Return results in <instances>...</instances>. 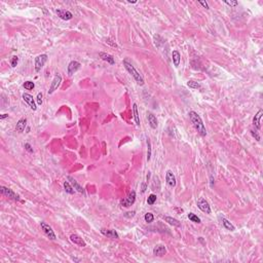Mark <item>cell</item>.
I'll use <instances>...</instances> for the list:
<instances>
[{
    "label": "cell",
    "instance_id": "32",
    "mask_svg": "<svg viewBox=\"0 0 263 263\" xmlns=\"http://www.w3.org/2000/svg\"><path fill=\"white\" fill-rule=\"evenodd\" d=\"M23 86H24L25 89H28V90H31V89H33L34 87H35V84H34L33 81H26V82L23 84Z\"/></svg>",
    "mask_w": 263,
    "mask_h": 263
},
{
    "label": "cell",
    "instance_id": "27",
    "mask_svg": "<svg viewBox=\"0 0 263 263\" xmlns=\"http://www.w3.org/2000/svg\"><path fill=\"white\" fill-rule=\"evenodd\" d=\"M187 86H189L190 89H200V84L197 82V81H194V80H188Z\"/></svg>",
    "mask_w": 263,
    "mask_h": 263
},
{
    "label": "cell",
    "instance_id": "30",
    "mask_svg": "<svg viewBox=\"0 0 263 263\" xmlns=\"http://www.w3.org/2000/svg\"><path fill=\"white\" fill-rule=\"evenodd\" d=\"M156 194H154V193H151L150 195L148 196V199H147V203H148V205H153V203L156 202Z\"/></svg>",
    "mask_w": 263,
    "mask_h": 263
},
{
    "label": "cell",
    "instance_id": "26",
    "mask_svg": "<svg viewBox=\"0 0 263 263\" xmlns=\"http://www.w3.org/2000/svg\"><path fill=\"white\" fill-rule=\"evenodd\" d=\"M188 219L190 220V221H192V222L197 223V224H199V223L202 222V220H200L199 217H197V215L193 214V213H189L188 214Z\"/></svg>",
    "mask_w": 263,
    "mask_h": 263
},
{
    "label": "cell",
    "instance_id": "36",
    "mask_svg": "<svg viewBox=\"0 0 263 263\" xmlns=\"http://www.w3.org/2000/svg\"><path fill=\"white\" fill-rule=\"evenodd\" d=\"M24 147H25V149H26V150H27L28 152H30V153H32V152H33V148H32V146H31L29 143H26V144H25Z\"/></svg>",
    "mask_w": 263,
    "mask_h": 263
},
{
    "label": "cell",
    "instance_id": "1",
    "mask_svg": "<svg viewBox=\"0 0 263 263\" xmlns=\"http://www.w3.org/2000/svg\"><path fill=\"white\" fill-rule=\"evenodd\" d=\"M188 115H189V119H190L191 123L193 124L194 129L196 130L197 133H199L202 137H206V136H207V130H206L205 124H203L202 120V117H200L195 111H190L188 113Z\"/></svg>",
    "mask_w": 263,
    "mask_h": 263
},
{
    "label": "cell",
    "instance_id": "19",
    "mask_svg": "<svg viewBox=\"0 0 263 263\" xmlns=\"http://www.w3.org/2000/svg\"><path fill=\"white\" fill-rule=\"evenodd\" d=\"M26 126H27V118H21L18 122H16V131L18 133H23L26 129Z\"/></svg>",
    "mask_w": 263,
    "mask_h": 263
},
{
    "label": "cell",
    "instance_id": "23",
    "mask_svg": "<svg viewBox=\"0 0 263 263\" xmlns=\"http://www.w3.org/2000/svg\"><path fill=\"white\" fill-rule=\"evenodd\" d=\"M166 222H168L170 225H173V226H176V227H181V223L178 221L177 219L173 218V217H169V216H165L163 217Z\"/></svg>",
    "mask_w": 263,
    "mask_h": 263
},
{
    "label": "cell",
    "instance_id": "10",
    "mask_svg": "<svg viewBox=\"0 0 263 263\" xmlns=\"http://www.w3.org/2000/svg\"><path fill=\"white\" fill-rule=\"evenodd\" d=\"M56 13H57V15H58V16H60L64 21H69V20H71L73 18V15L71 11L66 10V9H57Z\"/></svg>",
    "mask_w": 263,
    "mask_h": 263
},
{
    "label": "cell",
    "instance_id": "33",
    "mask_svg": "<svg viewBox=\"0 0 263 263\" xmlns=\"http://www.w3.org/2000/svg\"><path fill=\"white\" fill-rule=\"evenodd\" d=\"M19 63V57L18 56H13V58L10 59V64H11V67H16V65Z\"/></svg>",
    "mask_w": 263,
    "mask_h": 263
},
{
    "label": "cell",
    "instance_id": "24",
    "mask_svg": "<svg viewBox=\"0 0 263 263\" xmlns=\"http://www.w3.org/2000/svg\"><path fill=\"white\" fill-rule=\"evenodd\" d=\"M133 113H134V119H135V122L137 126H140V116H139V113H138V107H137V104H133Z\"/></svg>",
    "mask_w": 263,
    "mask_h": 263
},
{
    "label": "cell",
    "instance_id": "28",
    "mask_svg": "<svg viewBox=\"0 0 263 263\" xmlns=\"http://www.w3.org/2000/svg\"><path fill=\"white\" fill-rule=\"evenodd\" d=\"M154 40H155V45H156L157 47H160L163 43H165V40H163L159 35H155Z\"/></svg>",
    "mask_w": 263,
    "mask_h": 263
},
{
    "label": "cell",
    "instance_id": "21",
    "mask_svg": "<svg viewBox=\"0 0 263 263\" xmlns=\"http://www.w3.org/2000/svg\"><path fill=\"white\" fill-rule=\"evenodd\" d=\"M220 219H221V223H222L223 227H224L225 229H227L229 231H234V230H236L234 225L229 221V220H227L226 218H224V217H220Z\"/></svg>",
    "mask_w": 263,
    "mask_h": 263
},
{
    "label": "cell",
    "instance_id": "20",
    "mask_svg": "<svg viewBox=\"0 0 263 263\" xmlns=\"http://www.w3.org/2000/svg\"><path fill=\"white\" fill-rule=\"evenodd\" d=\"M147 118H148V122H149V126H151V129H156L157 128V119H156V116L151 112H148L147 113Z\"/></svg>",
    "mask_w": 263,
    "mask_h": 263
},
{
    "label": "cell",
    "instance_id": "6",
    "mask_svg": "<svg viewBox=\"0 0 263 263\" xmlns=\"http://www.w3.org/2000/svg\"><path fill=\"white\" fill-rule=\"evenodd\" d=\"M196 205H197V208L199 209L200 211H203V213L206 214H211V207L209 205V203L203 197H199L196 202Z\"/></svg>",
    "mask_w": 263,
    "mask_h": 263
},
{
    "label": "cell",
    "instance_id": "16",
    "mask_svg": "<svg viewBox=\"0 0 263 263\" xmlns=\"http://www.w3.org/2000/svg\"><path fill=\"white\" fill-rule=\"evenodd\" d=\"M67 179L69 180L70 184H71V185L73 186V188L75 189V191L79 192V193H82V194H84V189L82 188V186H81L80 184H79V183L74 179V178H72V177H70V176H69V177L67 178Z\"/></svg>",
    "mask_w": 263,
    "mask_h": 263
},
{
    "label": "cell",
    "instance_id": "25",
    "mask_svg": "<svg viewBox=\"0 0 263 263\" xmlns=\"http://www.w3.org/2000/svg\"><path fill=\"white\" fill-rule=\"evenodd\" d=\"M64 188H65V191L69 194H74L75 193V189L73 188V186L70 184L69 181H65L64 182Z\"/></svg>",
    "mask_w": 263,
    "mask_h": 263
},
{
    "label": "cell",
    "instance_id": "17",
    "mask_svg": "<svg viewBox=\"0 0 263 263\" xmlns=\"http://www.w3.org/2000/svg\"><path fill=\"white\" fill-rule=\"evenodd\" d=\"M166 249L163 245H156L153 249V255L154 256L162 257L163 255H166Z\"/></svg>",
    "mask_w": 263,
    "mask_h": 263
},
{
    "label": "cell",
    "instance_id": "29",
    "mask_svg": "<svg viewBox=\"0 0 263 263\" xmlns=\"http://www.w3.org/2000/svg\"><path fill=\"white\" fill-rule=\"evenodd\" d=\"M151 158V143L150 140L147 139V162H149Z\"/></svg>",
    "mask_w": 263,
    "mask_h": 263
},
{
    "label": "cell",
    "instance_id": "12",
    "mask_svg": "<svg viewBox=\"0 0 263 263\" xmlns=\"http://www.w3.org/2000/svg\"><path fill=\"white\" fill-rule=\"evenodd\" d=\"M166 184H168L170 187H175L176 186V177L175 175L173 174L172 171H166Z\"/></svg>",
    "mask_w": 263,
    "mask_h": 263
},
{
    "label": "cell",
    "instance_id": "9",
    "mask_svg": "<svg viewBox=\"0 0 263 263\" xmlns=\"http://www.w3.org/2000/svg\"><path fill=\"white\" fill-rule=\"evenodd\" d=\"M81 67V64L79 63V62L77 61H72L70 62L69 65H68V68H67V73L69 76H72L74 73H76L78 71L79 69H80Z\"/></svg>",
    "mask_w": 263,
    "mask_h": 263
},
{
    "label": "cell",
    "instance_id": "18",
    "mask_svg": "<svg viewBox=\"0 0 263 263\" xmlns=\"http://www.w3.org/2000/svg\"><path fill=\"white\" fill-rule=\"evenodd\" d=\"M99 57H100V58H101L103 61L107 62V63L110 64V65H114V64H115L114 58H113V57H112L111 55H109V53H103V52H100V53H99Z\"/></svg>",
    "mask_w": 263,
    "mask_h": 263
},
{
    "label": "cell",
    "instance_id": "5",
    "mask_svg": "<svg viewBox=\"0 0 263 263\" xmlns=\"http://www.w3.org/2000/svg\"><path fill=\"white\" fill-rule=\"evenodd\" d=\"M0 191H1V193L6 197H9V199L13 200H18V202L21 200V197H20L19 194H16V192L13 190H11L10 188H7V187H5V186H1V187H0Z\"/></svg>",
    "mask_w": 263,
    "mask_h": 263
},
{
    "label": "cell",
    "instance_id": "42",
    "mask_svg": "<svg viewBox=\"0 0 263 263\" xmlns=\"http://www.w3.org/2000/svg\"><path fill=\"white\" fill-rule=\"evenodd\" d=\"M6 117H8V114H2L1 116H0V119H4V118H6Z\"/></svg>",
    "mask_w": 263,
    "mask_h": 263
},
{
    "label": "cell",
    "instance_id": "35",
    "mask_svg": "<svg viewBox=\"0 0 263 263\" xmlns=\"http://www.w3.org/2000/svg\"><path fill=\"white\" fill-rule=\"evenodd\" d=\"M36 102H37L38 105H41L42 104V94L41 93H38L37 97H36Z\"/></svg>",
    "mask_w": 263,
    "mask_h": 263
},
{
    "label": "cell",
    "instance_id": "3",
    "mask_svg": "<svg viewBox=\"0 0 263 263\" xmlns=\"http://www.w3.org/2000/svg\"><path fill=\"white\" fill-rule=\"evenodd\" d=\"M47 59H49V57H47V55H45V53H43V55H39L35 58V63H34V68H35V72H39L40 70L42 69V67L44 66L45 63H46Z\"/></svg>",
    "mask_w": 263,
    "mask_h": 263
},
{
    "label": "cell",
    "instance_id": "31",
    "mask_svg": "<svg viewBox=\"0 0 263 263\" xmlns=\"http://www.w3.org/2000/svg\"><path fill=\"white\" fill-rule=\"evenodd\" d=\"M144 219H145V222L151 223V222H153L154 216H153V214H152V213H146L145 216H144Z\"/></svg>",
    "mask_w": 263,
    "mask_h": 263
},
{
    "label": "cell",
    "instance_id": "14",
    "mask_svg": "<svg viewBox=\"0 0 263 263\" xmlns=\"http://www.w3.org/2000/svg\"><path fill=\"white\" fill-rule=\"evenodd\" d=\"M23 100H24L28 104V105L30 106V108L32 109L33 111H35V110L37 109V106H36V104H35V101H34V99H33V97L31 95L27 94V93H26V94H24V95H23Z\"/></svg>",
    "mask_w": 263,
    "mask_h": 263
},
{
    "label": "cell",
    "instance_id": "39",
    "mask_svg": "<svg viewBox=\"0 0 263 263\" xmlns=\"http://www.w3.org/2000/svg\"><path fill=\"white\" fill-rule=\"evenodd\" d=\"M199 3L200 5H203V6L205 7V8H207V9H209V8H210V7H209V4L207 3V2H205V1H199Z\"/></svg>",
    "mask_w": 263,
    "mask_h": 263
},
{
    "label": "cell",
    "instance_id": "13",
    "mask_svg": "<svg viewBox=\"0 0 263 263\" xmlns=\"http://www.w3.org/2000/svg\"><path fill=\"white\" fill-rule=\"evenodd\" d=\"M101 233L103 234L104 236L109 237V239H119V236H118L117 231L114 229H104V228H102Z\"/></svg>",
    "mask_w": 263,
    "mask_h": 263
},
{
    "label": "cell",
    "instance_id": "15",
    "mask_svg": "<svg viewBox=\"0 0 263 263\" xmlns=\"http://www.w3.org/2000/svg\"><path fill=\"white\" fill-rule=\"evenodd\" d=\"M262 115H263V110L262 109H259V111L256 113L255 116L253 117V126H255L257 130H260L261 129V124H260V120L262 118Z\"/></svg>",
    "mask_w": 263,
    "mask_h": 263
},
{
    "label": "cell",
    "instance_id": "7",
    "mask_svg": "<svg viewBox=\"0 0 263 263\" xmlns=\"http://www.w3.org/2000/svg\"><path fill=\"white\" fill-rule=\"evenodd\" d=\"M136 202V191L135 190H132L130 192L129 196L126 199H124L121 200V203L120 205L122 206L124 208H129L131 207L132 205H134V203Z\"/></svg>",
    "mask_w": 263,
    "mask_h": 263
},
{
    "label": "cell",
    "instance_id": "22",
    "mask_svg": "<svg viewBox=\"0 0 263 263\" xmlns=\"http://www.w3.org/2000/svg\"><path fill=\"white\" fill-rule=\"evenodd\" d=\"M172 58H173V63L175 65V67H178L180 65V61H181V55L178 50H173L172 53Z\"/></svg>",
    "mask_w": 263,
    "mask_h": 263
},
{
    "label": "cell",
    "instance_id": "37",
    "mask_svg": "<svg viewBox=\"0 0 263 263\" xmlns=\"http://www.w3.org/2000/svg\"><path fill=\"white\" fill-rule=\"evenodd\" d=\"M251 134H252V136L254 138H255V139L257 140V141H260V136L257 134V133L255 132V131H253V130H251Z\"/></svg>",
    "mask_w": 263,
    "mask_h": 263
},
{
    "label": "cell",
    "instance_id": "2",
    "mask_svg": "<svg viewBox=\"0 0 263 263\" xmlns=\"http://www.w3.org/2000/svg\"><path fill=\"white\" fill-rule=\"evenodd\" d=\"M123 66L126 69V71H128L130 74L133 76V78L136 80V82L139 84V86H143V84H144L143 76L141 75L140 72H138V70L136 69L134 66H133V64L130 63L128 60H123Z\"/></svg>",
    "mask_w": 263,
    "mask_h": 263
},
{
    "label": "cell",
    "instance_id": "40",
    "mask_svg": "<svg viewBox=\"0 0 263 263\" xmlns=\"http://www.w3.org/2000/svg\"><path fill=\"white\" fill-rule=\"evenodd\" d=\"M135 216V212H129V213L126 214V217H134Z\"/></svg>",
    "mask_w": 263,
    "mask_h": 263
},
{
    "label": "cell",
    "instance_id": "4",
    "mask_svg": "<svg viewBox=\"0 0 263 263\" xmlns=\"http://www.w3.org/2000/svg\"><path fill=\"white\" fill-rule=\"evenodd\" d=\"M40 226H41V229L43 230V232L45 233V236L49 237V239H52V241H55V239H57V236H56V233H55V231H53L52 226H50L49 224H47L46 222H43V221L40 222Z\"/></svg>",
    "mask_w": 263,
    "mask_h": 263
},
{
    "label": "cell",
    "instance_id": "34",
    "mask_svg": "<svg viewBox=\"0 0 263 263\" xmlns=\"http://www.w3.org/2000/svg\"><path fill=\"white\" fill-rule=\"evenodd\" d=\"M224 3L225 4H227V5H229V6H232V7H234V6H237V5H239V2L237 1H224Z\"/></svg>",
    "mask_w": 263,
    "mask_h": 263
},
{
    "label": "cell",
    "instance_id": "38",
    "mask_svg": "<svg viewBox=\"0 0 263 263\" xmlns=\"http://www.w3.org/2000/svg\"><path fill=\"white\" fill-rule=\"evenodd\" d=\"M106 43H108V44H110V45H112V46H114V47H117V44L115 43V42H113L110 38H107V39H106Z\"/></svg>",
    "mask_w": 263,
    "mask_h": 263
},
{
    "label": "cell",
    "instance_id": "41",
    "mask_svg": "<svg viewBox=\"0 0 263 263\" xmlns=\"http://www.w3.org/2000/svg\"><path fill=\"white\" fill-rule=\"evenodd\" d=\"M147 188V183H143L142 184V192H145Z\"/></svg>",
    "mask_w": 263,
    "mask_h": 263
},
{
    "label": "cell",
    "instance_id": "43",
    "mask_svg": "<svg viewBox=\"0 0 263 263\" xmlns=\"http://www.w3.org/2000/svg\"><path fill=\"white\" fill-rule=\"evenodd\" d=\"M129 3H137V1H128Z\"/></svg>",
    "mask_w": 263,
    "mask_h": 263
},
{
    "label": "cell",
    "instance_id": "11",
    "mask_svg": "<svg viewBox=\"0 0 263 263\" xmlns=\"http://www.w3.org/2000/svg\"><path fill=\"white\" fill-rule=\"evenodd\" d=\"M70 241H71L74 245H77L79 247H86V243L83 241V239L81 236H79L78 234H71L70 236Z\"/></svg>",
    "mask_w": 263,
    "mask_h": 263
},
{
    "label": "cell",
    "instance_id": "8",
    "mask_svg": "<svg viewBox=\"0 0 263 263\" xmlns=\"http://www.w3.org/2000/svg\"><path fill=\"white\" fill-rule=\"evenodd\" d=\"M62 82V76L60 74H56L55 77H53L52 83H50L49 89V95H52L56 89H58V87L60 86V84Z\"/></svg>",
    "mask_w": 263,
    "mask_h": 263
}]
</instances>
